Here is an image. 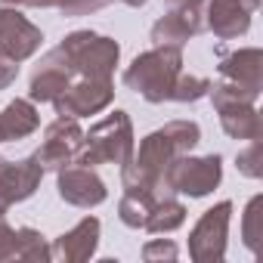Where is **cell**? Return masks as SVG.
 I'll return each mask as SVG.
<instances>
[{
    "instance_id": "1",
    "label": "cell",
    "mask_w": 263,
    "mask_h": 263,
    "mask_svg": "<svg viewBox=\"0 0 263 263\" xmlns=\"http://www.w3.org/2000/svg\"><path fill=\"white\" fill-rule=\"evenodd\" d=\"M134 124L130 115L115 108L108 118L90 127V134H84V143L74 155V164L81 167H96V164H127L134 158Z\"/></svg>"
},
{
    "instance_id": "2",
    "label": "cell",
    "mask_w": 263,
    "mask_h": 263,
    "mask_svg": "<svg viewBox=\"0 0 263 263\" xmlns=\"http://www.w3.org/2000/svg\"><path fill=\"white\" fill-rule=\"evenodd\" d=\"M183 71V50L180 47H152L140 53L124 71V87L140 93L146 102L171 99L174 81Z\"/></svg>"
},
{
    "instance_id": "3",
    "label": "cell",
    "mask_w": 263,
    "mask_h": 263,
    "mask_svg": "<svg viewBox=\"0 0 263 263\" xmlns=\"http://www.w3.org/2000/svg\"><path fill=\"white\" fill-rule=\"evenodd\" d=\"M59 50L71 59L78 78H96V81H111L115 65L121 59V47L111 37H102L90 28L71 31L62 37Z\"/></svg>"
},
{
    "instance_id": "4",
    "label": "cell",
    "mask_w": 263,
    "mask_h": 263,
    "mask_svg": "<svg viewBox=\"0 0 263 263\" xmlns=\"http://www.w3.org/2000/svg\"><path fill=\"white\" fill-rule=\"evenodd\" d=\"M164 180H167V186L174 189V195L204 198V195H211V192L220 186V180H223V158H220V155L192 158L189 152H186V155H177V158L167 164Z\"/></svg>"
},
{
    "instance_id": "5",
    "label": "cell",
    "mask_w": 263,
    "mask_h": 263,
    "mask_svg": "<svg viewBox=\"0 0 263 263\" xmlns=\"http://www.w3.org/2000/svg\"><path fill=\"white\" fill-rule=\"evenodd\" d=\"M229 220H232V201H220L198 217V223L189 232V257L195 263H220L226 257Z\"/></svg>"
},
{
    "instance_id": "6",
    "label": "cell",
    "mask_w": 263,
    "mask_h": 263,
    "mask_svg": "<svg viewBox=\"0 0 263 263\" xmlns=\"http://www.w3.org/2000/svg\"><path fill=\"white\" fill-rule=\"evenodd\" d=\"M115 99V84L111 81H96V78H78L71 81L56 99V115L59 118H90L108 108Z\"/></svg>"
},
{
    "instance_id": "7",
    "label": "cell",
    "mask_w": 263,
    "mask_h": 263,
    "mask_svg": "<svg viewBox=\"0 0 263 263\" xmlns=\"http://www.w3.org/2000/svg\"><path fill=\"white\" fill-rule=\"evenodd\" d=\"M44 44V31L16 7H0V56L13 62L31 59Z\"/></svg>"
},
{
    "instance_id": "8",
    "label": "cell",
    "mask_w": 263,
    "mask_h": 263,
    "mask_svg": "<svg viewBox=\"0 0 263 263\" xmlns=\"http://www.w3.org/2000/svg\"><path fill=\"white\" fill-rule=\"evenodd\" d=\"M260 0H208L204 7V28H211L220 41H232L248 34Z\"/></svg>"
},
{
    "instance_id": "9",
    "label": "cell",
    "mask_w": 263,
    "mask_h": 263,
    "mask_svg": "<svg viewBox=\"0 0 263 263\" xmlns=\"http://www.w3.org/2000/svg\"><path fill=\"white\" fill-rule=\"evenodd\" d=\"M59 180H56V189H59V198L71 208H96L108 198V189L105 183L93 174V167H81V164H68L62 171H56Z\"/></svg>"
},
{
    "instance_id": "10",
    "label": "cell",
    "mask_w": 263,
    "mask_h": 263,
    "mask_svg": "<svg viewBox=\"0 0 263 263\" xmlns=\"http://www.w3.org/2000/svg\"><path fill=\"white\" fill-rule=\"evenodd\" d=\"M74 78L78 74H74L71 59L56 47L37 62V68L31 74V84H28V96H31V102H53Z\"/></svg>"
},
{
    "instance_id": "11",
    "label": "cell",
    "mask_w": 263,
    "mask_h": 263,
    "mask_svg": "<svg viewBox=\"0 0 263 263\" xmlns=\"http://www.w3.org/2000/svg\"><path fill=\"white\" fill-rule=\"evenodd\" d=\"M204 31V7H183V10H167L155 25H152V44L155 47H186L189 37Z\"/></svg>"
},
{
    "instance_id": "12",
    "label": "cell",
    "mask_w": 263,
    "mask_h": 263,
    "mask_svg": "<svg viewBox=\"0 0 263 263\" xmlns=\"http://www.w3.org/2000/svg\"><path fill=\"white\" fill-rule=\"evenodd\" d=\"M99 232H102V223L96 217H84L81 223H74L68 232H62L50 245L53 260H59V263H84V260L96 257Z\"/></svg>"
},
{
    "instance_id": "13",
    "label": "cell",
    "mask_w": 263,
    "mask_h": 263,
    "mask_svg": "<svg viewBox=\"0 0 263 263\" xmlns=\"http://www.w3.org/2000/svg\"><path fill=\"white\" fill-rule=\"evenodd\" d=\"M41 180H44V167L34 161V155H28L22 161L0 158V192L10 198V204L28 201L37 192Z\"/></svg>"
},
{
    "instance_id": "14",
    "label": "cell",
    "mask_w": 263,
    "mask_h": 263,
    "mask_svg": "<svg viewBox=\"0 0 263 263\" xmlns=\"http://www.w3.org/2000/svg\"><path fill=\"white\" fill-rule=\"evenodd\" d=\"M37 127H41V115H37L31 99H13L4 111H0V140L4 143L25 140Z\"/></svg>"
},
{
    "instance_id": "15",
    "label": "cell",
    "mask_w": 263,
    "mask_h": 263,
    "mask_svg": "<svg viewBox=\"0 0 263 263\" xmlns=\"http://www.w3.org/2000/svg\"><path fill=\"white\" fill-rule=\"evenodd\" d=\"M220 78L245 84L260 90V78H263V53L257 47H245L238 53H229L220 59Z\"/></svg>"
},
{
    "instance_id": "16",
    "label": "cell",
    "mask_w": 263,
    "mask_h": 263,
    "mask_svg": "<svg viewBox=\"0 0 263 263\" xmlns=\"http://www.w3.org/2000/svg\"><path fill=\"white\" fill-rule=\"evenodd\" d=\"M220 111V127L223 134L232 140H260L263 124H260V111L251 102H232L217 108Z\"/></svg>"
},
{
    "instance_id": "17",
    "label": "cell",
    "mask_w": 263,
    "mask_h": 263,
    "mask_svg": "<svg viewBox=\"0 0 263 263\" xmlns=\"http://www.w3.org/2000/svg\"><path fill=\"white\" fill-rule=\"evenodd\" d=\"M186 204L183 201H177V198H161V201H155L152 208H149V217H146V232H152V235H167V232H174V229H180L183 223H186Z\"/></svg>"
},
{
    "instance_id": "18",
    "label": "cell",
    "mask_w": 263,
    "mask_h": 263,
    "mask_svg": "<svg viewBox=\"0 0 263 263\" xmlns=\"http://www.w3.org/2000/svg\"><path fill=\"white\" fill-rule=\"evenodd\" d=\"M13 260H22V263H47V260H53V254H50L47 238H44L37 229L19 226V229H16V251H13Z\"/></svg>"
},
{
    "instance_id": "19",
    "label": "cell",
    "mask_w": 263,
    "mask_h": 263,
    "mask_svg": "<svg viewBox=\"0 0 263 263\" xmlns=\"http://www.w3.org/2000/svg\"><path fill=\"white\" fill-rule=\"evenodd\" d=\"M74 155H78L74 146H68V143H62V140H53V137H44L41 149L34 152V161H37L44 171H62V167L74 164Z\"/></svg>"
},
{
    "instance_id": "20",
    "label": "cell",
    "mask_w": 263,
    "mask_h": 263,
    "mask_svg": "<svg viewBox=\"0 0 263 263\" xmlns=\"http://www.w3.org/2000/svg\"><path fill=\"white\" fill-rule=\"evenodd\" d=\"M241 238L251 254H260V238H263V195H254L245 208L241 217Z\"/></svg>"
},
{
    "instance_id": "21",
    "label": "cell",
    "mask_w": 263,
    "mask_h": 263,
    "mask_svg": "<svg viewBox=\"0 0 263 263\" xmlns=\"http://www.w3.org/2000/svg\"><path fill=\"white\" fill-rule=\"evenodd\" d=\"M208 96H211V102H214V108H223V105H232V102H257V96H260V90H254V87H245V84H235V81H220V84H211V90H208Z\"/></svg>"
},
{
    "instance_id": "22",
    "label": "cell",
    "mask_w": 263,
    "mask_h": 263,
    "mask_svg": "<svg viewBox=\"0 0 263 263\" xmlns=\"http://www.w3.org/2000/svg\"><path fill=\"white\" fill-rule=\"evenodd\" d=\"M208 90H211V81L208 78H201V74H177V81H174V90H171V99L174 102H198V99H204L208 96Z\"/></svg>"
},
{
    "instance_id": "23",
    "label": "cell",
    "mask_w": 263,
    "mask_h": 263,
    "mask_svg": "<svg viewBox=\"0 0 263 263\" xmlns=\"http://www.w3.org/2000/svg\"><path fill=\"white\" fill-rule=\"evenodd\" d=\"M149 208H152L149 198L127 195V192H124L121 201H118V217H121V223L130 226V229H143V226H146V217H149Z\"/></svg>"
},
{
    "instance_id": "24",
    "label": "cell",
    "mask_w": 263,
    "mask_h": 263,
    "mask_svg": "<svg viewBox=\"0 0 263 263\" xmlns=\"http://www.w3.org/2000/svg\"><path fill=\"white\" fill-rule=\"evenodd\" d=\"M238 174H245L248 180H260L263 177V143L260 140H248V146L235 155Z\"/></svg>"
},
{
    "instance_id": "25",
    "label": "cell",
    "mask_w": 263,
    "mask_h": 263,
    "mask_svg": "<svg viewBox=\"0 0 263 263\" xmlns=\"http://www.w3.org/2000/svg\"><path fill=\"white\" fill-rule=\"evenodd\" d=\"M111 0H53V10H59L65 19H78V16H90L102 7H108Z\"/></svg>"
},
{
    "instance_id": "26",
    "label": "cell",
    "mask_w": 263,
    "mask_h": 263,
    "mask_svg": "<svg viewBox=\"0 0 263 263\" xmlns=\"http://www.w3.org/2000/svg\"><path fill=\"white\" fill-rule=\"evenodd\" d=\"M177 257H180V248L171 238H149L143 245V260L146 263H164V260H177Z\"/></svg>"
},
{
    "instance_id": "27",
    "label": "cell",
    "mask_w": 263,
    "mask_h": 263,
    "mask_svg": "<svg viewBox=\"0 0 263 263\" xmlns=\"http://www.w3.org/2000/svg\"><path fill=\"white\" fill-rule=\"evenodd\" d=\"M13 251H16V229L7 223V217H0V263L13 260Z\"/></svg>"
},
{
    "instance_id": "28",
    "label": "cell",
    "mask_w": 263,
    "mask_h": 263,
    "mask_svg": "<svg viewBox=\"0 0 263 263\" xmlns=\"http://www.w3.org/2000/svg\"><path fill=\"white\" fill-rule=\"evenodd\" d=\"M16 78H19V62H13V59H7V56H0V90H7Z\"/></svg>"
},
{
    "instance_id": "29",
    "label": "cell",
    "mask_w": 263,
    "mask_h": 263,
    "mask_svg": "<svg viewBox=\"0 0 263 263\" xmlns=\"http://www.w3.org/2000/svg\"><path fill=\"white\" fill-rule=\"evenodd\" d=\"M171 10H183V7H204V0H167Z\"/></svg>"
},
{
    "instance_id": "30",
    "label": "cell",
    "mask_w": 263,
    "mask_h": 263,
    "mask_svg": "<svg viewBox=\"0 0 263 263\" xmlns=\"http://www.w3.org/2000/svg\"><path fill=\"white\" fill-rule=\"evenodd\" d=\"M10 208H13V204H10V198L0 192V217H7V211H10Z\"/></svg>"
},
{
    "instance_id": "31",
    "label": "cell",
    "mask_w": 263,
    "mask_h": 263,
    "mask_svg": "<svg viewBox=\"0 0 263 263\" xmlns=\"http://www.w3.org/2000/svg\"><path fill=\"white\" fill-rule=\"evenodd\" d=\"M121 4H127V7H146L149 0H121Z\"/></svg>"
},
{
    "instance_id": "32",
    "label": "cell",
    "mask_w": 263,
    "mask_h": 263,
    "mask_svg": "<svg viewBox=\"0 0 263 263\" xmlns=\"http://www.w3.org/2000/svg\"><path fill=\"white\" fill-rule=\"evenodd\" d=\"M0 7H22V0H0Z\"/></svg>"
},
{
    "instance_id": "33",
    "label": "cell",
    "mask_w": 263,
    "mask_h": 263,
    "mask_svg": "<svg viewBox=\"0 0 263 263\" xmlns=\"http://www.w3.org/2000/svg\"><path fill=\"white\" fill-rule=\"evenodd\" d=\"M0 143H4V140H0Z\"/></svg>"
}]
</instances>
